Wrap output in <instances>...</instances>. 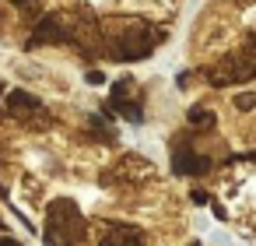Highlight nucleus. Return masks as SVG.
Here are the masks:
<instances>
[{"label": "nucleus", "mask_w": 256, "mask_h": 246, "mask_svg": "<svg viewBox=\"0 0 256 246\" xmlns=\"http://www.w3.org/2000/svg\"><path fill=\"white\" fill-rule=\"evenodd\" d=\"M235 106H238L242 113H249V109L256 106V95H238V99H235Z\"/></svg>", "instance_id": "f03ea898"}, {"label": "nucleus", "mask_w": 256, "mask_h": 246, "mask_svg": "<svg viewBox=\"0 0 256 246\" xmlns=\"http://www.w3.org/2000/svg\"><path fill=\"white\" fill-rule=\"evenodd\" d=\"M25 165L36 169L42 179H64V165H60V158L50 155V151H42V148H25Z\"/></svg>", "instance_id": "f257e3e1"}, {"label": "nucleus", "mask_w": 256, "mask_h": 246, "mask_svg": "<svg viewBox=\"0 0 256 246\" xmlns=\"http://www.w3.org/2000/svg\"><path fill=\"white\" fill-rule=\"evenodd\" d=\"M249 158H252V162H256V151H252V155H249Z\"/></svg>", "instance_id": "7ed1b4c3"}]
</instances>
